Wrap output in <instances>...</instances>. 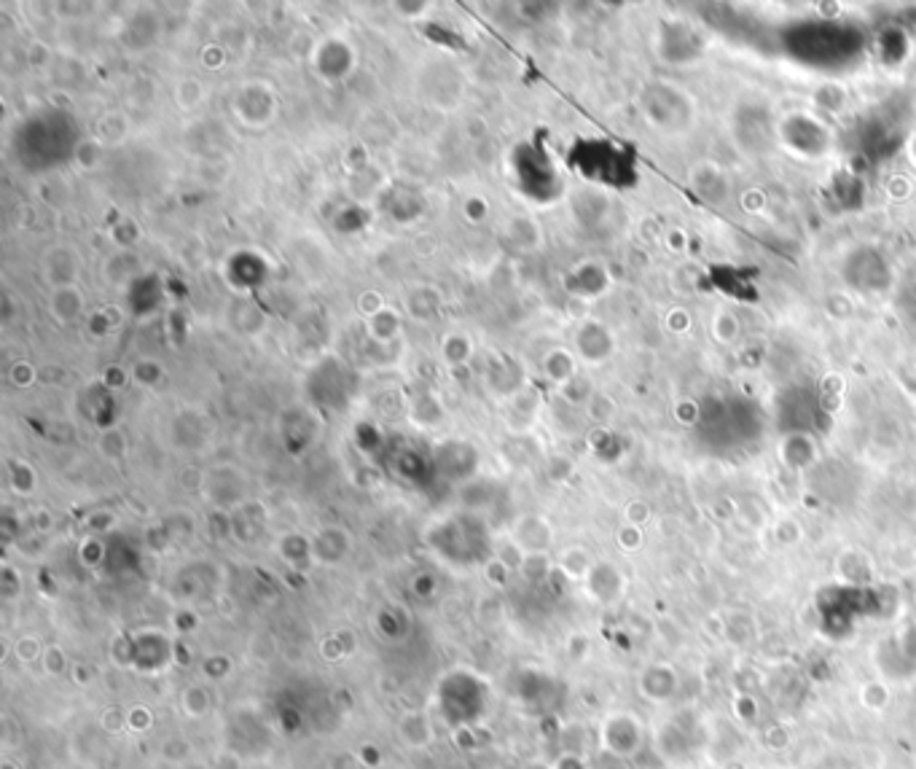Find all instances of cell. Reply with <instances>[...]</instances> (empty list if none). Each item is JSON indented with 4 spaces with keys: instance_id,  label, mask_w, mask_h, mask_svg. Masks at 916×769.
Masks as SVG:
<instances>
[{
    "instance_id": "cell-1",
    "label": "cell",
    "mask_w": 916,
    "mask_h": 769,
    "mask_svg": "<svg viewBox=\"0 0 916 769\" xmlns=\"http://www.w3.org/2000/svg\"><path fill=\"white\" fill-rule=\"evenodd\" d=\"M645 729L643 724L637 721L629 713H616V716H610L602 726V743L608 748L610 753H616V756H632V753L640 751V745H643Z\"/></svg>"
},
{
    "instance_id": "cell-2",
    "label": "cell",
    "mask_w": 916,
    "mask_h": 769,
    "mask_svg": "<svg viewBox=\"0 0 916 769\" xmlns=\"http://www.w3.org/2000/svg\"><path fill=\"white\" fill-rule=\"evenodd\" d=\"M801 35H806V44H809V52H806L804 60L809 62H831L836 60V54H847L852 52V30L849 27H828V38H817L814 33V27H801Z\"/></svg>"
},
{
    "instance_id": "cell-3",
    "label": "cell",
    "mask_w": 916,
    "mask_h": 769,
    "mask_svg": "<svg viewBox=\"0 0 916 769\" xmlns=\"http://www.w3.org/2000/svg\"><path fill=\"white\" fill-rule=\"evenodd\" d=\"M640 692L645 700L651 702H669L675 700L680 692V675L667 662H656V665L645 667L640 675Z\"/></svg>"
},
{
    "instance_id": "cell-4",
    "label": "cell",
    "mask_w": 916,
    "mask_h": 769,
    "mask_svg": "<svg viewBox=\"0 0 916 769\" xmlns=\"http://www.w3.org/2000/svg\"><path fill=\"white\" fill-rule=\"evenodd\" d=\"M860 702H863L868 710L882 713V710H887V705L892 702V694L882 681H871V683H865L863 689H860Z\"/></svg>"
}]
</instances>
